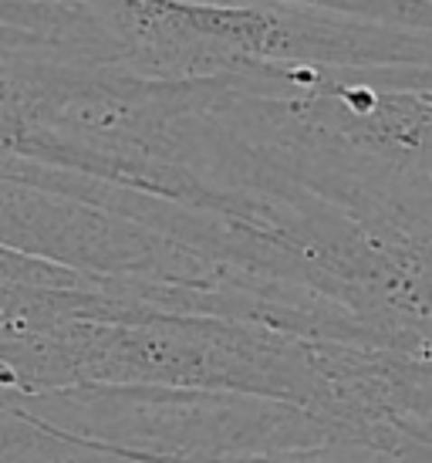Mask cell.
Instances as JSON below:
<instances>
[{
  "mask_svg": "<svg viewBox=\"0 0 432 463\" xmlns=\"http://www.w3.org/2000/svg\"><path fill=\"white\" fill-rule=\"evenodd\" d=\"M34 420L142 463H210L355 439L344 426L287 402L146 386H78L17 396Z\"/></svg>",
  "mask_w": 432,
  "mask_h": 463,
  "instance_id": "6da1fadb",
  "label": "cell"
},
{
  "mask_svg": "<svg viewBox=\"0 0 432 463\" xmlns=\"http://www.w3.org/2000/svg\"><path fill=\"white\" fill-rule=\"evenodd\" d=\"M27 284H0V325H7L24 305Z\"/></svg>",
  "mask_w": 432,
  "mask_h": 463,
  "instance_id": "5b68a950",
  "label": "cell"
},
{
  "mask_svg": "<svg viewBox=\"0 0 432 463\" xmlns=\"http://www.w3.org/2000/svg\"><path fill=\"white\" fill-rule=\"evenodd\" d=\"M402 220H409L412 227L419 231H432V200H416V203H406L395 210Z\"/></svg>",
  "mask_w": 432,
  "mask_h": 463,
  "instance_id": "8992f818",
  "label": "cell"
},
{
  "mask_svg": "<svg viewBox=\"0 0 432 463\" xmlns=\"http://www.w3.org/2000/svg\"><path fill=\"white\" fill-rule=\"evenodd\" d=\"M210 463H402V460L389 450L362 443V439H331V443H318V447L240 453V457H220V460H210Z\"/></svg>",
  "mask_w": 432,
  "mask_h": 463,
  "instance_id": "3957f363",
  "label": "cell"
},
{
  "mask_svg": "<svg viewBox=\"0 0 432 463\" xmlns=\"http://www.w3.org/2000/svg\"><path fill=\"white\" fill-rule=\"evenodd\" d=\"M389 453H395L402 463H432V443L416 437H395L389 443Z\"/></svg>",
  "mask_w": 432,
  "mask_h": 463,
  "instance_id": "277c9868",
  "label": "cell"
},
{
  "mask_svg": "<svg viewBox=\"0 0 432 463\" xmlns=\"http://www.w3.org/2000/svg\"><path fill=\"white\" fill-rule=\"evenodd\" d=\"M0 463H142L112 447L71 437L34 420L0 383Z\"/></svg>",
  "mask_w": 432,
  "mask_h": 463,
  "instance_id": "7a4b0ae2",
  "label": "cell"
}]
</instances>
